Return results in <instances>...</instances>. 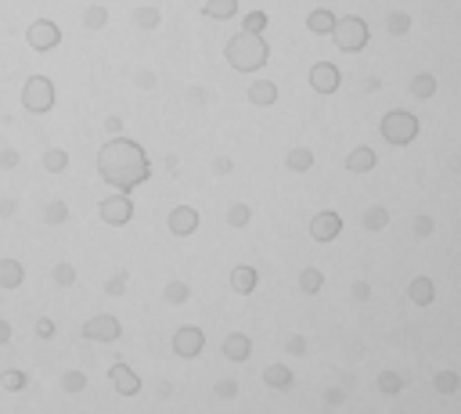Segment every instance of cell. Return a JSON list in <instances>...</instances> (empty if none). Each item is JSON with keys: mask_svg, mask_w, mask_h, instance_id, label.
<instances>
[{"mask_svg": "<svg viewBox=\"0 0 461 414\" xmlns=\"http://www.w3.org/2000/svg\"><path fill=\"white\" fill-rule=\"evenodd\" d=\"M97 170L116 191H130V188H137V184H144L152 177V162H148V155H144V148L137 141L112 137L97 155Z\"/></svg>", "mask_w": 461, "mask_h": 414, "instance_id": "cell-1", "label": "cell"}, {"mask_svg": "<svg viewBox=\"0 0 461 414\" xmlns=\"http://www.w3.org/2000/svg\"><path fill=\"white\" fill-rule=\"evenodd\" d=\"M224 58H227V65L235 72H260L270 61V47H267V40L260 33H245L242 29V33H235L227 40Z\"/></svg>", "mask_w": 461, "mask_h": 414, "instance_id": "cell-2", "label": "cell"}, {"mask_svg": "<svg viewBox=\"0 0 461 414\" xmlns=\"http://www.w3.org/2000/svg\"><path fill=\"white\" fill-rule=\"evenodd\" d=\"M382 141L393 144V148H407V144L418 137V130H422V122H418L414 112H404V109H389L382 116Z\"/></svg>", "mask_w": 461, "mask_h": 414, "instance_id": "cell-3", "label": "cell"}, {"mask_svg": "<svg viewBox=\"0 0 461 414\" xmlns=\"http://www.w3.org/2000/svg\"><path fill=\"white\" fill-rule=\"evenodd\" d=\"M328 36L335 40V47H339L343 54H357V51H364V47H368L371 29H368L364 18L346 15V18H335V29H331Z\"/></svg>", "mask_w": 461, "mask_h": 414, "instance_id": "cell-4", "label": "cell"}, {"mask_svg": "<svg viewBox=\"0 0 461 414\" xmlns=\"http://www.w3.org/2000/svg\"><path fill=\"white\" fill-rule=\"evenodd\" d=\"M22 105H26L29 112H47V109L54 105V87H51V79L33 76V79L26 83V90H22Z\"/></svg>", "mask_w": 461, "mask_h": 414, "instance_id": "cell-5", "label": "cell"}, {"mask_svg": "<svg viewBox=\"0 0 461 414\" xmlns=\"http://www.w3.org/2000/svg\"><path fill=\"white\" fill-rule=\"evenodd\" d=\"M205 349V331L202 328H177L173 331V353L177 357H184V360H195L198 353Z\"/></svg>", "mask_w": 461, "mask_h": 414, "instance_id": "cell-6", "label": "cell"}, {"mask_svg": "<svg viewBox=\"0 0 461 414\" xmlns=\"http://www.w3.org/2000/svg\"><path fill=\"white\" fill-rule=\"evenodd\" d=\"M306 231H310L313 241L328 245V241L339 238V231H343V216H339V213H331V209H325V213H318V216H310Z\"/></svg>", "mask_w": 461, "mask_h": 414, "instance_id": "cell-7", "label": "cell"}, {"mask_svg": "<svg viewBox=\"0 0 461 414\" xmlns=\"http://www.w3.org/2000/svg\"><path fill=\"white\" fill-rule=\"evenodd\" d=\"M134 216V202L127 198V191H116L101 202V220L104 223H112V227H123V223H130Z\"/></svg>", "mask_w": 461, "mask_h": 414, "instance_id": "cell-8", "label": "cell"}, {"mask_svg": "<svg viewBox=\"0 0 461 414\" xmlns=\"http://www.w3.org/2000/svg\"><path fill=\"white\" fill-rule=\"evenodd\" d=\"M198 223H202V216H198L195 205H173L170 216H166V227H170V231H173L177 238L195 234V231H198Z\"/></svg>", "mask_w": 461, "mask_h": 414, "instance_id": "cell-9", "label": "cell"}, {"mask_svg": "<svg viewBox=\"0 0 461 414\" xmlns=\"http://www.w3.org/2000/svg\"><path fill=\"white\" fill-rule=\"evenodd\" d=\"M83 335L94 339V342H116L123 335V324L112 314H97V317H91L87 324H83Z\"/></svg>", "mask_w": 461, "mask_h": 414, "instance_id": "cell-10", "label": "cell"}, {"mask_svg": "<svg viewBox=\"0 0 461 414\" xmlns=\"http://www.w3.org/2000/svg\"><path fill=\"white\" fill-rule=\"evenodd\" d=\"M310 87H313V94H335V90H339V83H343V76H339V69H335L331 65V61H318V65H313L310 69Z\"/></svg>", "mask_w": 461, "mask_h": 414, "instance_id": "cell-11", "label": "cell"}, {"mask_svg": "<svg viewBox=\"0 0 461 414\" xmlns=\"http://www.w3.org/2000/svg\"><path fill=\"white\" fill-rule=\"evenodd\" d=\"M313 166H318V152H313L310 144H292L288 155H285V170L288 173H310Z\"/></svg>", "mask_w": 461, "mask_h": 414, "instance_id": "cell-12", "label": "cell"}, {"mask_svg": "<svg viewBox=\"0 0 461 414\" xmlns=\"http://www.w3.org/2000/svg\"><path fill=\"white\" fill-rule=\"evenodd\" d=\"M230 288H235L238 296H253L260 288V271L253 263H238L235 271H230Z\"/></svg>", "mask_w": 461, "mask_h": 414, "instance_id": "cell-13", "label": "cell"}, {"mask_svg": "<svg viewBox=\"0 0 461 414\" xmlns=\"http://www.w3.org/2000/svg\"><path fill=\"white\" fill-rule=\"evenodd\" d=\"M375 166H379V155L368 144H357L350 155H346V173H371Z\"/></svg>", "mask_w": 461, "mask_h": 414, "instance_id": "cell-14", "label": "cell"}, {"mask_svg": "<svg viewBox=\"0 0 461 414\" xmlns=\"http://www.w3.org/2000/svg\"><path fill=\"white\" fill-rule=\"evenodd\" d=\"M249 353H253V342H249V335H242V331H230V335L224 339V357L230 364H245Z\"/></svg>", "mask_w": 461, "mask_h": 414, "instance_id": "cell-15", "label": "cell"}, {"mask_svg": "<svg viewBox=\"0 0 461 414\" xmlns=\"http://www.w3.org/2000/svg\"><path fill=\"white\" fill-rule=\"evenodd\" d=\"M407 296H411V303H414V306H432V303H436V285H432V278H425V274L411 278Z\"/></svg>", "mask_w": 461, "mask_h": 414, "instance_id": "cell-16", "label": "cell"}, {"mask_svg": "<svg viewBox=\"0 0 461 414\" xmlns=\"http://www.w3.org/2000/svg\"><path fill=\"white\" fill-rule=\"evenodd\" d=\"M249 101H253L256 109L278 105V83H274V79H256L253 87H249Z\"/></svg>", "mask_w": 461, "mask_h": 414, "instance_id": "cell-17", "label": "cell"}, {"mask_svg": "<svg viewBox=\"0 0 461 414\" xmlns=\"http://www.w3.org/2000/svg\"><path fill=\"white\" fill-rule=\"evenodd\" d=\"M109 375H112L116 392H123V397H137V392H141V379L134 375V371H130L127 364H116V367L109 371Z\"/></svg>", "mask_w": 461, "mask_h": 414, "instance_id": "cell-18", "label": "cell"}, {"mask_svg": "<svg viewBox=\"0 0 461 414\" xmlns=\"http://www.w3.org/2000/svg\"><path fill=\"white\" fill-rule=\"evenodd\" d=\"M58 40H61V33H58L51 22H36V26L29 29V44H33L36 51H51V47H58Z\"/></svg>", "mask_w": 461, "mask_h": 414, "instance_id": "cell-19", "label": "cell"}, {"mask_svg": "<svg viewBox=\"0 0 461 414\" xmlns=\"http://www.w3.org/2000/svg\"><path fill=\"white\" fill-rule=\"evenodd\" d=\"M361 227H364L368 234L386 231V227H389V209H386V205H368L364 216H361Z\"/></svg>", "mask_w": 461, "mask_h": 414, "instance_id": "cell-20", "label": "cell"}, {"mask_svg": "<svg viewBox=\"0 0 461 414\" xmlns=\"http://www.w3.org/2000/svg\"><path fill=\"white\" fill-rule=\"evenodd\" d=\"M263 382L270 389H292L296 385V375L288 371V364H270V367H263Z\"/></svg>", "mask_w": 461, "mask_h": 414, "instance_id": "cell-21", "label": "cell"}, {"mask_svg": "<svg viewBox=\"0 0 461 414\" xmlns=\"http://www.w3.org/2000/svg\"><path fill=\"white\" fill-rule=\"evenodd\" d=\"M407 385V375H400V371H382L379 379H375V389L382 392V397H400Z\"/></svg>", "mask_w": 461, "mask_h": 414, "instance_id": "cell-22", "label": "cell"}, {"mask_svg": "<svg viewBox=\"0 0 461 414\" xmlns=\"http://www.w3.org/2000/svg\"><path fill=\"white\" fill-rule=\"evenodd\" d=\"M227 227L230 231H245L249 223H253V205L249 202H230V209H227Z\"/></svg>", "mask_w": 461, "mask_h": 414, "instance_id": "cell-23", "label": "cell"}, {"mask_svg": "<svg viewBox=\"0 0 461 414\" xmlns=\"http://www.w3.org/2000/svg\"><path fill=\"white\" fill-rule=\"evenodd\" d=\"M306 29H310L313 36H328V33L335 29V15H331L328 8L310 11V15H306Z\"/></svg>", "mask_w": 461, "mask_h": 414, "instance_id": "cell-24", "label": "cell"}, {"mask_svg": "<svg viewBox=\"0 0 461 414\" xmlns=\"http://www.w3.org/2000/svg\"><path fill=\"white\" fill-rule=\"evenodd\" d=\"M202 15L205 18H217V22H224V18H235L238 15V0H205Z\"/></svg>", "mask_w": 461, "mask_h": 414, "instance_id": "cell-25", "label": "cell"}, {"mask_svg": "<svg viewBox=\"0 0 461 414\" xmlns=\"http://www.w3.org/2000/svg\"><path fill=\"white\" fill-rule=\"evenodd\" d=\"M436 87H439V83H436L432 72H418V76L411 79V94H414L418 101H432V97H436Z\"/></svg>", "mask_w": 461, "mask_h": 414, "instance_id": "cell-26", "label": "cell"}, {"mask_svg": "<svg viewBox=\"0 0 461 414\" xmlns=\"http://www.w3.org/2000/svg\"><path fill=\"white\" fill-rule=\"evenodd\" d=\"M432 389L439 392V397H454V392L461 389V375L458 371H439V375H432Z\"/></svg>", "mask_w": 461, "mask_h": 414, "instance_id": "cell-27", "label": "cell"}, {"mask_svg": "<svg viewBox=\"0 0 461 414\" xmlns=\"http://www.w3.org/2000/svg\"><path fill=\"white\" fill-rule=\"evenodd\" d=\"M299 288L306 296H318L325 288V274L318 271V266H303V271H299Z\"/></svg>", "mask_w": 461, "mask_h": 414, "instance_id": "cell-28", "label": "cell"}, {"mask_svg": "<svg viewBox=\"0 0 461 414\" xmlns=\"http://www.w3.org/2000/svg\"><path fill=\"white\" fill-rule=\"evenodd\" d=\"M22 285V266L15 260H4L0 263V288H18Z\"/></svg>", "mask_w": 461, "mask_h": 414, "instance_id": "cell-29", "label": "cell"}, {"mask_svg": "<svg viewBox=\"0 0 461 414\" xmlns=\"http://www.w3.org/2000/svg\"><path fill=\"white\" fill-rule=\"evenodd\" d=\"M386 29H389L393 36H407V33H411V15H407V11H389V15H386Z\"/></svg>", "mask_w": 461, "mask_h": 414, "instance_id": "cell-30", "label": "cell"}, {"mask_svg": "<svg viewBox=\"0 0 461 414\" xmlns=\"http://www.w3.org/2000/svg\"><path fill=\"white\" fill-rule=\"evenodd\" d=\"M187 296H192V288H187L184 281H170V285L162 288V299H166V303H173V306L187 303Z\"/></svg>", "mask_w": 461, "mask_h": 414, "instance_id": "cell-31", "label": "cell"}, {"mask_svg": "<svg viewBox=\"0 0 461 414\" xmlns=\"http://www.w3.org/2000/svg\"><path fill=\"white\" fill-rule=\"evenodd\" d=\"M159 8H137L134 11V22L141 26V29H159Z\"/></svg>", "mask_w": 461, "mask_h": 414, "instance_id": "cell-32", "label": "cell"}, {"mask_svg": "<svg viewBox=\"0 0 461 414\" xmlns=\"http://www.w3.org/2000/svg\"><path fill=\"white\" fill-rule=\"evenodd\" d=\"M411 231H414L418 238H429V234L436 231V220H432L429 213H418V216L411 220Z\"/></svg>", "mask_w": 461, "mask_h": 414, "instance_id": "cell-33", "label": "cell"}, {"mask_svg": "<svg viewBox=\"0 0 461 414\" xmlns=\"http://www.w3.org/2000/svg\"><path fill=\"white\" fill-rule=\"evenodd\" d=\"M65 162H69V155H65V152H61V148H51V152L44 155V170L61 173V170H65Z\"/></svg>", "mask_w": 461, "mask_h": 414, "instance_id": "cell-34", "label": "cell"}, {"mask_svg": "<svg viewBox=\"0 0 461 414\" xmlns=\"http://www.w3.org/2000/svg\"><path fill=\"white\" fill-rule=\"evenodd\" d=\"M242 29L263 36V29H267V15H263V11H249V15H245V22H242Z\"/></svg>", "mask_w": 461, "mask_h": 414, "instance_id": "cell-35", "label": "cell"}, {"mask_svg": "<svg viewBox=\"0 0 461 414\" xmlns=\"http://www.w3.org/2000/svg\"><path fill=\"white\" fill-rule=\"evenodd\" d=\"M83 385H87V375H83V371H69V375L61 379V389L65 392H79Z\"/></svg>", "mask_w": 461, "mask_h": 414, "instance_id": "cell-36", "label": "cell"}, {"mask_svg": "<svg viewBox=\"0 0 461 414\" xmlns=\"http://www.w3.org/2000/svg\"><path fill=\"white\" fill-rule=\"evenodd\" d=\"M350 299H353V303H368V299H371V285H368V281H353V285H350Z\"/></svg>", "mask_w": 461, "mask_h": 414, "instance_id": "cell-37", "label": "cell"}, {"mask_svg": "<svg viewBox=\"0 0 461 414\" xmlns=\"http://www.w3.org/2000/svg\"><path fill=\"white\" fill-rule=\"evenodd\" d=\"M213 392H217L220 400H235V397H238V382H235V379H224V382H217Z\"/></svg>", "mask_w": 461, "mask_h": 414, "instance_id": "cell-38", "label": "cell"}, {"mask_svg": "<svg viewBox=\"0 0 461 414\" xmlns=\"http://www.w3.org/2000/svg\"><path fill=\"white\" fill-rule=\"evenodd\" d=\"M104 292H109V296H123V292H127V271H119L116 278H109Z\"/></svg>", "mask_w": 461, "mask_h": 414, "instance_id": "cell-39", "label": "cell"}, {"mask_svg": "<svg viewBox=\"0 0 461 414\" xmlns=\"http://www.w3.org/2000/svg\"><path fill=\"white\" fill-rule=\"evenodd\" d=\"M213 173H217V177H230V173H235V159H230V155L213 159Z\"/></svg>", "mask_w": 461, "mask_h": 414, "instance_id": "cell-40", "label": "cell"}, {"mask_svg": "<svg viewBox=\"0 0 461 414\" xmlns=\"http://www.w3.org/2000/svg\"><path fill=\"white\" fill-rule=\"evenodd\" d=\"M54 281H58V285H72V281H76V271H72L69 263H58V266H54Z\"/></svg>", "mask_w": 461, "mask_h": 414, "instance_id": "cell-41", "label": "cell"}, {"mask_svg": "<svg viewBox=\"0 0 461 414\" xmlns=\"http://www.w3.org/2000/svg\"><path fill=\"white\" fill-rule=\"evenodd\" d=\"M285 349H288L292 357H306V339H303V335H288Z\"/></svg>", "mask_w": 461, "mask_h": 414, "instance_id": "cell-42", "label": "cell"}, {"mask_svg": "<svg viewBox=\"0 0 461 414\" xmlns=\"http://www.w3.org/2000/svg\"><path fill=\"white\" fill-rule=\"evenodd\" d=\"M104 22H109V11H104V8H91V11H87V26H91V29H101Z\"/></svg>", "mask_w": 461, "mask_h": 414, "instance_id": "cell-43", "label": "cell"}, {"mask_svg": "<svg viewBox=\"0 0 461 414\" xmlns=\"http://www.w3.org/2000/svg\"><path fill=\"white\" fill-rule=\"evenodd\" d=\"M4 389H26V375L22 371H4Z\"/></svg>", "mask_w": 461, "mask_h": 414, "instance_id": "cell-44", "label": "cell"}, {"mask_svg": "<svg viewBox=\"0 0 461 414\" xmlns=\"http://www.w3.org/2000/svg\"><path fill=\"white\" fill-rule=\"evenodd\" d=\"M343 400H346V392H343L339 385H331V389H325V404H328V407H339Z\"/></svg>", "mask_w": 461, "mask_h": 414, "instance_id": "cell-45", "label": "cell"}, {"mask_svg": "<svg viewBox=\"0 0 461 414\" xmlns=\"http://www.w3.org/2000/svg\"><path fill=\"white\" fill-rule=\"evenodd\" d=\"M47 220L51 223H58V220H65V202H54L51 209H47Z\"/></svg>", "mask_w": 461, "mask_h": 414, "instance_id": "cell-46", "label": "cell"}, {"mask_svg": "<svg viewBox=\"0 0 461 414\" xmlns=\"http://www.w3.org/2000/svg\"><path fill=\"white\" fill-rule=\"evenodd\" d=\"M104 130H109L112 137H119V130H123V119H119V116H112V119H104Z\"/></svg>", "mask_w": 461, "mask_h": 414, "instance_id": "cell-47", "label": "cell"}, {"mask_svg": "<svg viewBox=\"0 0 461 414\" xmlns=\"http://www.w3.org/2000/svg\"><path fill=\"white\" fill-rule=\"evenodd\" d=\"M364 90H368V94H379V90H382V79H379V76H368V79H364Z\"/></svg>", "mask_w": 461, "mask_h": 414, "instance_id": "cell-48", "label": "cell"}, {"mask_svg": "<svg viewBox=\"0 0 461 414\" xmlns=\"http://www.w3.org/2000/svg\"><path fill=\"white\" fill-rule=\"evenodd\" d=\"M137 83H141L144 90H152V87H155V72H141V76H137Z\"/></svg>", "mask_w": 461, "mask_h": 414, "instance_id": "cell-49", "label": "cell"}, {"mask_svg": "<svg viewBox=\"0 0 461 414\" xmlns=\"http://www.w3.org/2000/svg\"><path fill=\"white\" fill-rule=\"evenodd\" d=\"M36 335H54V324L51 321H36Z\"/></svg>", "mask_w": 461, "mask_h": 414, "instance_id": "cell-50", "label": "cell"}, {"mask_svg": "<svg viewBox=\"0 0 461 414\" xmlns=\"http://www.w3.org/2000/svg\"><path fill=\"white\" fill-rule=\"evenodd\" d=\"M4 339H8V328H4V324H0V342H4Z\"/></svg>", "mask_w": 461, "mask_h": 414, "instance_id": "cell-51", "label": "cell"}]
</instances>
